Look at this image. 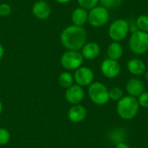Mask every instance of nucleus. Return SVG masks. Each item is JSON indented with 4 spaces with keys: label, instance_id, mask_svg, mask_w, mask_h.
Instances as JSON below:
<instances>
[{
    "label": "nucleus",
    "instance_id": "23",
    "mask_svg": "<svg viewBox=\"0 0 148 148\" xmlns=\"http://www.w3.org/2000/svg\"><path fill=\"white\" fill-rule=\"evenodd\" d=\"M10 140V132L4 128L0 127V146L7 145Z\"/></svg>",
    "mask_w": 148,
    "mask_h": 148
},
{
    "label": "nucleus",
    "instance_id": "12",
    "mask_svg": "<svg viewBox=\"0 0 148 148\" xmlns=\"http://www.w3.org/2000/svg\"><path fill=\"white\" fill-rule=\"evenodd\" d=\"M88 112L84 106L81 104L72 105L68 111V118L73 123H80L87 117Z\"/></svg>",
    "mask_w": 148,
    "mask_h": 148
},
{
    "label": "nucleus",
    "instance_id": "19",
    "mask_svg": "<svg viewBox=\"0 0 148 148\" xmlns=\"http://www.w3.org/2000/svg\"><path fill=\"white\" fill-rule=\"evenodd\" d=\"M135 25L138 30L147 32L148 33V16L147 15H140L135 20Z\"/></svg>",
    "mask_w": 148,
    "mask_h": 148
},
{
    "label": "nucleus",
    "instance_id": "2",
    "mask_svg": "<svg viewBox=\"0 0 148 148\" xmlns=\"http://www.w3.org/2000/svg\"><path fill=\"white\" fill-rule=\"evenodd\" d=\"M140 104L135 97L123 96L117 103L116 111L118 115L126 121L134 119L139 113Z\"/></svg>",
    "mask_w": 148,
    "mask_h": 148
},
{
    "label": "nucleus",
    "instance_id": "24",
    "mask_svg": "<svg viewBox=\"0 0 148 148\" xmlns=\"http://www.w3.org/2000/svg\"><path fill=\"white\" fill-rule=\"evenodd\" d=\"M11 6L7 3H0V16L5 17L10 15L11 13Z\"/></svg>",
    "mask_w": 148,
    "mask_h": 148
},
{
    "label": "nucleus",
    "instance_id": "7",
    "mask_svg": "<svg viewBox=\"0 0 148 148\" xmlns=\"http://www.w3.org/2000/svg\"><path fill=\"white\" fill-rule=\"evenodd\" d=\"M109 19L108 10L103 6H95L88 12V23L95 28H100L104 26Z\"/></svg>",
    "mask_w": 148,
    "mask_h": 148
},
{
    "label": "nucleus",
    "instance_id": "6",
    "mask_svg": "<svg viewBox=\"0 0 148 148\" xmlns=\"http://www.w3.org/2000/svg\"><path fill=\"white\" fill-rule=\"evenodd\" d=\"M83 56L77 50H67L61 56V65L66 70H76L83 63Z\"/></svg>",
    "mask_w": 148,
    "mask_h": 148
},
{
    "label": "nucleus",
    "instance_id": "15",
    "mask_svg": "<svg viewBox=\"0 0 148 148\" xmlns=\"http://www.w3.org/2000/svg\"><path fill=\"white\" fill-rule=\"evenodd\" d=\"M88 18V10L82 7H78V8L75 9L71 14L72 23H73V25H75V26L83 27V25L85 23H87Z\"/></svg>",
    "mask_w": 148,
    "mask_h": 148
},
{
    "label": "nucleus",
    "instance_id": "28",
    "mask_svg": "<svg viewBox=\"0 0 148 148\" xmlns=\"http://www.w3.org/2000/svg\"><path fill=\"white\" fill-rule=\"evenodd\" d=\"M3 55H4V48H3V46L0 43V61H1V59L3 57Z\"/></svg>",
    "mask_w": 148,
    "mask_h": 148
},
{
    "label": "nucleus",
    "instance_id": "26",
    "mask_svg": "<svg viewBox=\"0 0 148 148\" xmlns=\"http://www.w3.org/2000/svg\"><path fill=\"white\" fill-rule=\"evenodd\" d=\"M115 148H130V147L128 145H127L126 143L124 142H118L115 146Z\"/></svg>",
    "mask_w": 148,
    "mask_h": 148
},
{
    "label": "nucleus",
    "instance_id": "27",
    "mask_svg": "<svg viewBox=\"0 0 148 148\" xmlns=\"http://www.w3.org/2000/svg\"><path fill=\"white\" fill-rule=\"evenodd\" d=\"M54 1L58 3H61V4H66V3H69V2H71L72 0H54Z\"/></svg>",
    "mask_w": 148,
    "mask_h": 148
},
{
    "label": "nucleus",
    "instance_id": "14",
    "mask_svg": "<svg viewBox=\"0 0 148 148\" xmlns=\"http://www.w3.org/2000/svg\"><path fill=\"white\" fill-rule=\"evenodd\" d=\"M101 53V48L97 42H86L85 45L82 48V56L84 59L87 60H94L99 56Z\"/></svg>",
    "mask_w": 148,
    "mask_h": 148
},
{
    "label": "nucleus",
    "instance_id": "17",
    "mask_svg": "<svg viewBox=\"0 0 148 148\" xmlns=\"http://www.w3.org/2000/svg\"><path fill=\"white\" fill-rule=\"evenodd\" d=\"M107 54H108V58L118 61L123 56V47L121 46L120 42H113L112 43L109 44L108 50H107Z\"/></svg>",
    "mask_w": 148,
    "mask_h": 148
},
{
    "label": "nucleus",
    "instance_id": "21",
    "mask_svg": "<svg viewBox=\"0 0 148 148\" xmlns=\"http://www.w3.org/2000/svg\"><path fill=\"white\" fill-rule=\"evenodd\" d=\"M99 3H101V6L109 10L120 7L122 4L123 0H99Z\"/></svg>",
    "mask_w": 148,
    "mask_h": 148
},
{
    "label": "nucleus",
    "instance_id": "25",
    "mask_svg": "<svg viewBox=\"0 0 148 148\" xmlns=\"http://www.w3.org/2000/svg\"><path fill=\"white\" fill-rule=\"evenodd\" d=\"M137 100L140 104V107H142L144 108H148V92H143L138 97Z\"/></svg>",
    "mask_w": 148,
    "mask_h": 148
},
{
    "label": "nucleus",
    "instance_id": "18",
    "mask_svg": "<svg viewBox=\"0 0 148 148\" xmlns=\"http://www.w3.org/2000/svg\"><path fill=\"white\" fill-rule=\"evenodd\" d=\"M74 75L69 72H62L58 76V83L63 88H69V87L74 85Z\"/></svg>",
    "mask_w": 148,
    "mask_h": 148
},
{
    "label": "nucleus",
    "instance_id": "29",
    "mask_svg": "<svg viewBox=\"0 0 148 148\" xmlns=\"http://www.w3.org/2000/svg\"><path fill=\"white\" fill-rule=\"evenodd\" d=\"M3 106L2 101H0V114H2V112H3Z\"/></svg>",
    "mask_w": 148,
    "mask_h": 148
},
{
    "label": "nucleus",
    "instance_id": "3",
    "mask_svg": "<svg viewBox=\"0 0 148 148\" xmlns=\"http://www.w3.org/2000/svg\"><path fill=\"white\" fill-rule=\"evenodd\" d=\"M130 50L138 56L146 54L148 51V33L137 30L132 33L128 42Z\"/></svg>",
    "mask_w": 148,
    "mask_h": 148
},
{
    "label": "nucleus",
    "instance_id": "1",
    "mask_svg": "<svg viewBox=\"0 0 148 148\" xmlns=\"http://www.w3.org/2000/svg\"><path fill=\"white\" fill-rule=\"evenodd\" d=\"M88 33L83 27L69 25L65 27L60 35V41L67 50L79 51L87 42Z\"/></svg>",
    "mask_w": 148,
    "mask_h": 148
},
{
    "label": "nucleus",
    "instance_id": "9",
    "mask_svg": "<svg viewBox=\"0 0 148 148\" xmlns=\"http://www.w3.org/2000/svg\"><path fill=\"white\" fill-rule=\"evenodd\" d=\"M101 71L105 77L108 79H114L120 75L121 65L118 62V61L108 58L101 62Z\"/></svg>",
    "mask_w": 148,
    "mask_h": 148
},
{
    "label": "nucleus",
    "instance_id": "22",
    "mask_svg": "<svg viewBox=\"0 0 148 148\" xmlns=\"http://www.w3.org/2000/svg\"><path fill=\"white\" fill-rule=\"evenodd\" d=\"M78 4L80 5V7L85 9V10H92L93 8H95V6H97L99 0H77Z\"/></svg>",
    "mask_w": 148,
    "mask_h": 148
},
{
    "label": "nucleus",
    "instance_id": "20",
    "mask_svg": "<svg viewBox=\"0 0 148 148\" xmlns=\"http://www.w3.org/2000/svg\"><path fill=\"white\" fill-rule=\"evenodd\" d=\"M108 95H109V100L119 101L123 97V91L119 87H114L108 90Z\"/></svg>",
    "mask_w": 148,
    "mask_h": 148
},
{
    "label": "nucleus",
    "instance_id": "5",
    "mask_svg": "<svg viewBox=\"0 0 148 148\" xmlns=\"http://www.w3.org/2000/svg\"><path fill=\"white\" fill-rule=\"evenodd\" d=\"M130 31L129 22L123 18L114 20L108 28V35L114 42H121L128 35Z\"/></svg>",
    "mask_w": 148,
    "mask_h": 148
},
{
    "label": "nucleus",
    "instance_id": "4",
    "mask_svg": "<svg viewBox=\"0 0 148 148\" xmlns=\"http://www.w3.org/2000/svg\"><path fill=\"white\" fill-rule=\"evenodd\" d=\"M88 95L92 102L96 105H105L109 101L108 88L101 82H95L88 86Z\"/></svg>",
    "mask_w": 148,
    "mask_h": 148
},
{
    "label": "nucleus",
    "instance_id": "8",
    "mask_svg": "<svg viewBox=\"0 0 148 148\" xmlns=\"http://www.w3.org/2000/svg\"><path fill=\"white\" fill-rule=\"evenodd\" d=\"M95 79V74L93 70L88 67H80L75 71L74 80L75 84L81 87H87L93 83Z\"/></svg>",
    "mask_w": 148,
    "mask_h": 148
},
{
    "label": "nucleus",
    "instance_id": "30",
    "mask_svg": "<svg viewBox=\"0 0 148 148\" xmlns=\"http://www.w3.org/2000/svg\"><path fill=\"white\" fill-rule=\"evenodd\" d=\"M146 79L148 81V70L146 71Z\"/></svg>",
    "mask_w": 148,
    "mask_h": 148
},
{
    "label": "nucleus",
    "instance_id": "13",
    "mask_svg": "<svg viewBox=\"0 0 148 148\" xmlns=\"http://www.w3.org/2000/svg\"><path fill=\"white\" fill-rule=\"evenodd\" d=\"M145 89L144 82L139 78H132L126 84V90L130 96L139 97Z\"/></svg>",
    "mask_w": 148,
    "mask_h": 148
},
{
    "label": "nucleus",
    "instance_id": "11",
    "mask_svg": "<svg viewBox=\"0 0 148 148\" xmlns=\"http://www.w3.org/2000/svg\"><path fill=\"white\" fill-rule=\"evenodd\" d=\"M33 16L39 20H46L51 14V8L45 0H38L35 2L31 8Z\"/></svg>",
    "mask_w": 148,
    "mask_h": 148
},
{
    "label": "nucleus",
    "instance_id": "16",
    "mask_svg": "<svg viewBox=\"0 0 148 148\" xmlns=\"http://www.w3.org/2000/svg\"><path fill=\"white\" fill-rule=\"evenodd\" d=\"M127 69L134 75H141L147 71L145 62L139 58H132L127 62Z\"/></svg>",
    "mask_w": 148,
    "mask_h": 148
},
{
    "label": "nucleus",
    "instance_id": "10",
    "mask_svg": "<svg viewBox=\"0 0 148 148\" xmlns=\"http://www.w3.org/2000/svg\"><path fill=\"white\" fill-rule=\"evenodd\" d=\"M85 97V91L82 87L74 84L69 88L66 89L65 92V99L71 105L80 104Z\"/></svg>",
    "mask_w": 148,
    "mask_h": 148
}]
</instances>
